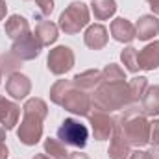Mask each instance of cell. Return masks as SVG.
I'll return each instance as SVG.
<instances>
[{"instance_id": "1", "label": "cell", "mask_w": 159, "mask_h": 159, "mask_svg": "<svg viewBox=\"0 0 159 159\" xmlns=\"http://www.w3.org/2000/svg\"><path fill=\"white\" fill-rule=\"evenodd\" d=\"M50 100L80 117H87L93 107L91 96L83 89L76 87L70 80H57L50 89Z\"/></svg>"}, {"instance_id": "2", "label": "cell", "mask_w": 159, "mask_h": 159, "mask_svg": "<svg viewBox=\"0 0 159 159\" xmlns=\"http://www.w3.org/2000/svg\"><path fill=\"white\" fill-rule=\"evenodd\" d=\"M22 115L24 117L17 129V137L22 144L34 146L43 137V120L48 115V106L41 98H30L22 107Z\"/></svg>"}, {"instance_id": "3", "label": "cell", "mask_w": 159, "mask_h": 159, "mask_svg": "<svg viewBox=\"0 0 159 159\" xmlns=\"http://www.w3.org/2000/svg\"><path fill=\"white\" fill-rule=\"evenodd\" d=\"M93 106L98 111L109 113V111H117L126 107L128 104H131V96H129V85L126 81H102L94 93H93Z\"/></svg>"}, {"instance_id": "4", "label": "cell", "mask_w": 159, "mask_h": 159, "mask_svg": "<svg viewBox=\"0 0 159 159\" xmlns=\"http://www.w3.org/2000/svg\"><path fill=\"white\" fill-rule=\"evenodd\" d=\"M115 126L122 131V135L128 139L129 144L133 146H144L148 143V133H150V122L146 120L144 111L137 107H128L122 111L119 119H115Z\"/></svg>"}, {"instance_id": "5", "label": "cell", "mask_w": 159, "mask_h": 159, "mask_svg": "<svg viewBox=\"0 0 159 159\" xmlns=\"http://www.w3.org/2000/svg\"><path fill=\"white\" fill-rule=\"evenodd\" d=\"M87 24H89V7L83 2H72L59 15V28L69 35L78 34Z\"/></svg>"}, {"instance_id": "6", "label": "cell", "mask_w": 159, "mask_h": 159, "mask_svg": "<svg viewBox=\"0 0 159 159\" xmlns=\"http://www.w3.org/2000/svg\"><path fill=\"white\" fill-rule=\"evenodd\" d=\"M57 139L65 146H74V148H85L87 139H89V129L85 124H81L76 119H65L63 124L57 129Z\"/></svg>"}, {"instance_id": "7", "label": "cell", "mask_w": 159, "mask_h": 159, "mask_svg": "<svg viewBox=\"0 0 159 159\" xmlns=\"http://www.w3.org/2000/svg\"><path fill=\"white\" fill-rule=\"evenodd\" d=\"M46 65H48V70L52 74L63 76L74 67V52L69 46H56L48 52Z\"/></svg>"}, {"instance_id": "8", "label": "cell", "mask_w": 159, "mask_h": 159, "mask_svg": "<svg viewBox=\"0 0 159 159\" xmlns=\"http://www.w3.org/2000/svg\"><path fill=\"white\" fill-rule=\"evenodd\" d=\"M43 50V44L39 43V39L30 32L22 37H19L17 41H13V46H11V52L20 59V61H30V59H35Z\"/></svg>"}, {"instance_id": "9", "label": "cell", "mask_w": 159, "mask_h": 159, "mask_svg": "<svg viewBox=\"0 0 159 159\" xmlns=\"http://www.w3.org/2000/svg\"><path fill=\"white\" fill-rule=\"evenodd\" d=\"M87 117H89V124H91V129H93V135L96 141L109 139V135L113 133V128H115L113 117H109L104 111H94V113H89Z\"/></svg>"}, {"instance_id": "10", "label": "cell", "mask_w": 159, "mask_h": 159, "mask_svg": "<svg viewBox=\"0 0 159 159\" xmlns=\"http://www.w3.org/2000/svg\"><path fill=\"white\" fill-rule=\"evenodd\" d=\"M6 91H7V94H9L11 98L22 100V98H26V96L30 94V91H32V81H30L28 76H24V74H20V72H13V74H9V78L6 81Z\"/></svg>"}, {"instance_id": "11", "label": "cell", "mask_w": 159, "mask_h": 159, "mask_svg": "<svg viewBox=\"0 0 159 159\" xmlns=\"http://www.w3.org/2000/svg\"><path fill=\"white\" fill-rule=\"evenodd\" d=\"M109 159H128L131 154V144L128 143V139L122 135L119 128L115 126L113 128V133H111V144H109Z\"/></svg>"}, {"instance_id": "12", "label": "cell", "mask_w": 159, "mask_h": 159, "mask_svg": "<svg viewBox=\"0 0 159 159\" xmlns=\"http://www.w3.org/2000/svg\"><path fill=\"white\" fill-rule=\"evenodd\" d=\"M19 117H20V107L15 102L0 96V124L6 129H13L19 122Z\"/></svg>"}, {"instance_id": "13", "label": "cell", "mask_w": 159, "mask_h": 159, "mask_svg": "<svg viewBox=\"0 0 159 159\" xmlns=\"http://www.w3.org/2000/svg\"><path fill=\"white\" fill-rule=\"evenodd\" d=\"M107 39H109L107 30H106V26H102V24H93V26H89V28L85 30V35H83L85 46H89L91 50H102V48L107 44Z\"/></svg>"}, {"instance_id": "14", "label": "cell", "mask_w": 159, "mask_h": 159, "mask_svg": "<svg viewBox=\"0 0 159 159\" xmlns=\"http://www.w3.org/2000/svg\"><path fill=\"white\" fill-rule=\"evenodd\" d=\"M157 67H159V41H154L139 52V69L156 70Z\"/></svg>"}, {"instance_id": "15", "label": "cell", "mask_w": 159, "mask_h": 159, "mask_svg": "<svg viewBox=\"0 0 159 159\" xmlns=\"http://www.w3.org/2000/svg\"><path fill=\"white\" fill-rule=\"evenodd\" d=\"M159 34V20L154 15H144L137 20L135 24V37H139L141 41H148L154 35Z\"/></svg>"}, {"instance_id": "16", "label": "cell", "mask_w": 159, "mask_h": 159, "mask_svg": "<svg viewBox=\"0 0 159 159\" xmlns=\"http://www.w3.org/2000/svg\"><path fill=\"white\" fill-rule=\"evenodd\" d=\"M111 35L119 43H131L135 39V24H131L128 19H115L111 22Z\"/></svg>"}, {"instance_id": "17", "label": "cell", "mask_w": 159, "mask_h": 159, "mask_svg": "<svg viewBox=\"0 0 159 159\" xmlns=\"http://www.w3.org/2000/svg\"><path fill=\"white\" fill-rule=\"evenodd\" d=\"M72 83L80 89H83V91H94L102 83V70L89 69L85 72H80L72 78Z\"/></svg>"}, {"instance_id": "18", "label": "cell", "mask_w": 159, "mask_h": 159, "mask_svg": "<svg viewBox=\"0 0 159 159\" xmlns=\"http://www.w3.org/2000/svg\"><path fill=\"white\" fill-rule=\"evenodd\" d=\"M26 34H30V24H28V20H26L24 17H20V15H11V17L6 20V35H7L9 39L17 41L19 37H22V35H26Z\"/></svg>"}, {"instance_id": "19", "label": "cell", "mask_w": 159, "mask_h": 159, "mask_svg": "<svg viewBox=\"0 0 159 159\" xmlns=\"http://www.w3.org/2000/svg\"><path fill=\"white\" fill-rule=\"evenodd\" d=\"M34 35L39 39V43L43 46H50L52 43L57 41V26L54 22H50V20H41L35 26Z\"/></svg>"}, {"instance_id": "20", "label": "cell", "mask_w": 159, "mask_h": 159, "mask_svg": "<svg viewBox=\"0 0 159 159\" xmlns=\"http://www.w3.org/2000/svg\"><path fill=\"white\" fill-rule=\"evenodd\" d=\"M143 111L144 115H150V117H157L159 115V85H152L144 91L143 98Z\"/></svg>"}, {"instance_id": "21", "label": "cell", "mask_w": 159, "mask_h": 159, "mask_svg": "<svg viewBox=\"0 0 159 159\" xmlns=\"http://www.w3.org/2000/svg\"><path fill=\"white\" fill-rule=\"evenodd\" d=\"M91 9L96 20H107L109 17L115 15L117 2L115 0H91Z\"/></svg>"}, {"instance_id": "22", "label": "cell", "mask_w": 159, "mask_h": 159, "mask_svg": "<svg viewBox=\"0 0 159 159\" xmlns=\"http://www.w3.org/2000/svg\"><path fill=\"white\" fill-rule=\"evenodd\" d=\"M44 154L52 159H67L70 152L67 150V146L59 139H46L44 141Z\"/></svg>"}, {"instance_id": "23", "label": "cell", "mask_w": 159, "mask_h": 159, "mask_svg": "<svg viewBox=\"0 0 159 159\" xmlns=\"http://www.w3.org/2000/svg\"><path fill=\"white\" fill-rule=\"evenodd\" d=\"M128 85H129L131 104H137V102L143 98L144 91L148 89V80L144 78V76H137V78H131V80H129V81H128Z\"/></svg>"}, {"instance_id": "24", "label": "cell", "mask_w": 159, "mask_h": 159, "mask_svg": "<svg viewBox=\"0 0 159 159\" xmlns=\"http://www.w3.org/2000/svg\"><path fill=\"white\" fill-rule=\"evenodd\" d=\"M120 61L124 63V67L129 72H137L139 70V52H137V48H133V46L124 48L122 54H120Z\"/></svg>"}, {"instance_id": "25", "label": "cell", "mask_w": 159, "mask_h": 159, "mask_svg": "<svg viewBox=\"0 0 159 159\" xmlns=\"http://www.w3.org/2000/svg\"><path fill=\"white\" fill-rule=\"evenodd\" d=\"M22 65V61L13 54V52H7L4 56H0V70L6 72V74H13L17 72V69Z\"/></svg>"}, {"instance_id": "26", "label": "cell", "mask_w": 159, "mask_h": 159, "mask_svg": "<svg viewBox=\"0 0 159 159\" xmlns=\"http://www.w3.org/2000/svg\"><path fill=\"white\" fill-rule=\"evenodd\" d=\"M102 81H107V83H111V81H126V74H124V70L119 65L109 63L102 70Z\"/></svg>"}, {"instance_id": "27", "label": "cell", "mask_w": 159, "mask_h": 159, "mask_svg": "<svg viewBox=\"0 0 159 159\" xmlns=\"http://www.w3.org/2000/svg\"><path fill=\"white\" fill-rule=\"evenodd\" d=\"M148 143L152 146L159 144V120H152L150 122V133H148Z\"/></svg>"}, {"instance_id": "28", "label": "cell", "mask_w": 159, "mask_h": 159, "mask_svg": "<svg viewBox=\"0 0 159 159\" xmlns=\"http://www.w3.org/2000/svg\"><path fill=\"white\" fill-rule=\"evenodd\" d=\"M41 15H50L54 11V0H35Z\"/></svg>"}, {"instance_id": "29", "label": "cell", "mask_w": 159, "mask_h": 159, "mask_svg": "<svg viewBox=\"0 0 159 159\" xmlns=\"http://www.w3.org/2000/svg\"><path fill=\"white\" fill-rule=\"evenodd\" d=\"M146 159H159V144L152 146V148L146 152Z\"/></svg>"}, {"instance_id": "30", "label": "cell", "mask_w": 159, "mask_h": 159, "mask_svg": "<svg viewBox=\"0 0 159 159\" xmlns=\"http://www.w3.org/2000/svg\"><path fill=\"white\" fill-rule=\"evenodd\" d=\"M128 159H146V152H143V150H135V152L129 154V157Z\"/></svg>"}, {"instance_id": "31", "label": "cell", "mask_w": 159, "mask_h": 159, "mask_svg": "<svg viewBox=\"0 0 159 159\" xmlns=\"http://www.w3.org/2000/svg\"><path fill=\"white\" fill-rule=\"evenodd\" d=\"M9 152H7V146L4 144V141H0V159H7Z\"/></svg>"}, {"instance_id": "32", "label": "cell", "mask_w": 159, "mask_h": 159, "mask_svg": "<svg viewBox=\"0 0 159 159\" xmlns=\"http://www.w3.org/2000/svg\"><path fill=\"white\" fill-rule=\"evenodd\" d=\"M67 159H89V156L87 154H81V152H72V154H69Z\"/></svg>"}, {"instance_id": "33", "label": "cell", "mask_w": 159, "mask_h": 159, "mask_svg": "<svg viewBox=\"0 0 159 159\" xmlns=\"http://www.w3.org/2000/svg\"><path fill=\"white\" fill-rule=\"evenodd\" d=\"M148 4H150V7H152V11L156 13V15H159V0H146Z\"/></svg>"}, {"instance_id": "34", "label": "cell", "mask_w": 159, "mask_h": 159, "mask_svg": "<svg viewBox=\"0 0 159 159\" xmlns=\"http://www.w3.org/2000/svg\"><path fill=\"white\" fill-rule=\"evenodd\" d=\"M6 13H7V6H6V2H4V0H0V20L6 17Z\"/></svg>"}, {"instance_id": "35", "label": "cell", "mask_w": 159, "mask_h": 159, "mask_svg": "<svg viewBox=\"0 0 159 159\" xmlns=\"http://www.w3.org/2000/svg\"><path fill=\"white\" fill-rule=\"evenodd\" d=\"M4 139H6V128L0 124V141H4Z\"/></svg>"}, {"instance_id": "36", "label": "cell", "mask_w": 159, "mask_h": 159, "mask_svg": "<svg viewBox=\"0 0 159 159\" xmlns=\"http://www.w3.org/2000/svg\"><path fill=\"white\" fill-rule=\"evenodd\" d=\"M34 159H52V157H48L46 154H39V156H35Z\"/></svg>"}, {"instance_id": "37", "label": "cell", "mask_w": 159, "mask_h": 159, "mask_svg": "<svg viewBox=\"0 0 159 159\" xmlns=\"http://www.w3.org/2000/svg\"><path fill=\"white\" fill-rule=\"evenodd\" d=\"M0 78H2V70H0Z\"/></svg>"}]
</instances>
